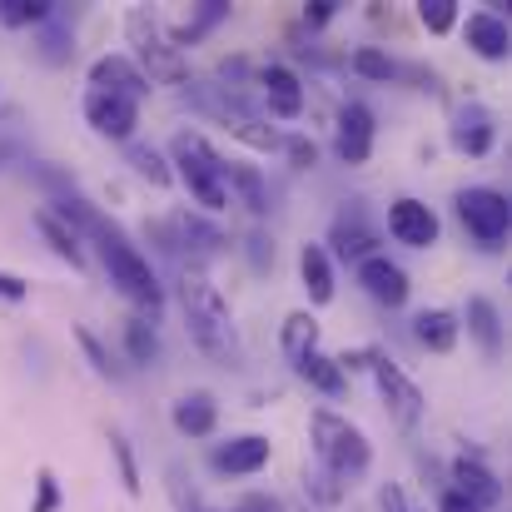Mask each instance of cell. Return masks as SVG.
Segmentation results:
<instances>
[{"label":"cell","mask_w":512,"mask_h":512,"mask_svg":"<svg viewBox=\"0 0 512 512\" xmlns=\"http://www.w3.org/2000/svg\"><path fill=\"white\" fill-rule=\"evenodd\" d=\"M284 145H289V160H294L299 170H314V160H319V145H314V140L294 135V140H284Z\"/></svg>","instance_id":"37"},{"label":"cell","mask_w":512,"mask_h":512,"mask_svg":"<svg viewBox=\"0 0 512 512\" xmlns=\"http://www.w3.org/2000/svg\"><path fill=\"white\" fill-rule=\"evenodd\" d=\"M35 224H40V234L50 239V249H55L60 259H70V269H80V264H85V254H80V234H75L55 209H35Z\"/></svg>","instance_id":"24"},{"label":"cell","mask_w":512,"mask_h":512,"mask_svg":"<svg viewBox=\"0 0 512 512\" xmlns=\"http://www.w3.org/2000/svg\"><path fill=\"white\" fill-rule=\"evenodd\" d=\"M294 368H299V378H304L309 388H319V393H329V398H339L343 388H348V373L339 368V358H329V353H319V348L304 353Z\"/></svg>","instance_id":"20"},{"label":"cell","mask_w":512,"mask_h":512,"mask_svg":"<svg viewBox=\"0 0 512 512\" xmlns=\"http://www.w3.org/2000/svg\"><path fill=\"white\" fill-rule=\"evenodd\" d=\"M453 483H458L453 493H463V498L478 503V508H493V503L503 498V483H498L478 458H458V463H453Z\"/></svg>","instance_id":"16"},{"label":"cell","mask_w":512,"mask_h":512,"mask_svg":"<svg viewBox=\"0 0 512 512\" xmlns=\"http://www.w3.org/2000/svg\"><path fill=\"white\" fill-rule=\"evenodd\" d=\"M170 155L179 165V179L184 189L204 204V209H224L229 204V184H224V160L214 155V145L194 130H179L170 140Z\"/></svg>","instance_id":"3"},{"label":"cell","mask_w":512,"mask_h":512,"mask_svg":"<svg viewBox=\"0 0 512 512\" xmlns=\"http://www.w3.org/2000/svg\"><path fill=\"white\" fill-rule=\"evenodd\" d=\"M314 453H319V463H324L334 478L363 473L368 458H373L363 428H353V423H348L343 413H334V408H319V413H314Z\"/></svg>","instance_id":"5"},{"label":"cell","mask_w":512,"mask_h":512,"mask_svg":"<svg viewBox=\"0 0 512 512\" xmlns=\"http://www.w3.org/2000/svg\"><path fill=\"white\" fill-rule=\"evenodd\" d=\"M100 259H105V269H110V284H115L130 304L150 309V319H155V314H160V304H165V289H160V279H155L150 259H145V254H140L120 229L100 239Z\"/></svg>","instance_id":"2"},{"label":"cell","mask_w":512,"mask_h":512,"mask_svg":"<svg viewBox=\"0 0 512 512\" xmlns=\"http://www.w3.org/2000/svg\"><path fill=\"white\" fill-rule=\"evenodd\" d=\"M224 15H229V5H219V0H204V10H199L194 20L174 25V50H179V45H194V40H199V35H204L209 25H219Z\"/></svg>","instance_id":"30"},{"label":"cell","mask_w":512,"mask_h":512,"mask_svg":"<svg viewBox=\"0 0 512 512\" xmlns=\"http://www.w3.org/2000/svg\"><path fill=\"white\" fill-rule=\"evenodd\" d=\"M224 184H229V194L239 189V199L254 209V214H269L274 204H269V189H264V179L254 165H224Z\"/></svg>","instance_id":"25"},{"label":"cell","mask_w":512,"mask_h":512,"mask_svg":"<svg viewBox=\"0 0 512 512\" xmlns=\"http://www.w3.org/2000/svg\"><path fill=\"white\" fill-rule=\"evenodd\" d=\"M55 15L50 0H0V20L5 25H45Z\"/></svg>","instance_id":"29"},{"label":"cell","mask_w":512,"mask_h":512,"mask_svg":"<svg viewBox=\"0 0 512 512\" xmlns=\"http://www.w3.org/2000/svg\"><path fill=\"white\" fill-rule=\"evenodd\" d=\"M170 418H174V428H179L184 438H209L214 423H219V408H214L209 393H184V398L174 403Z\"/></svg>","instance_id":"18"},{"label":"cell","mask_w":512,"mask_h":512,"mask_svg":"<svg viewBox=\"0 0 512 512\" xmlns=\"http://www.w3.org/2000/svg\"><path fill=\"white\" fill-rule=\"evenodd\" d=\"M413 339L423 343V348H433V353H448L458 343V319L448 309H423L413 319Z\"/></svg>","instance_id":"22"},{"label":"cell","mask_w":512,"mask_h":512,"mask_svg":"<svg viewBox=\"0 0 512 512\" xmlns=\"http://www.w3.org/2000/svg\"><path fill=\"white\" fill-rule=\"evenodd\" d=\"M259 85H264L269 110H274L279 120H294V115L304 110V85H299V75H294L289 65H269V70L259 75Z\"/></svg>","instance_id":"15"},{"label":"cell","mask_w":512,"mask_h":512,"mask_svg":"<svg viewBox=\"0 0 512 512\" xmlns=\"http://www.w3.org/2000/svg\"><path fill=\"white\" fill-rule=\"evenodd\" d=\"M110 453H115V463H120L125 493H140V468H135V453H130V443H125L120 433H110Z\"/></svg>","instance_id":"35"},{"label":"cell","mask_w":512,"mask_h":512,"mask_svg":"<svg viewBox=\"0 0 512 512\" xmlns=\"http://www.w3.org/2000/svg\"><path fill=\"white\" fill-rule=\"evenodd\" d=\"M368 368H373L378 393L388 398V413H393L403 428H413V423L423 418V393H418V383H413L393 358H383V353H373V358H368Z\"/></svg>","instance_id":"7"},{"label":"cell","mask_w":512,"mask_h":512,"mask_svg":"<svg viewBox=\"0 0 512 512\" xmlns=\"http://www.w3.org/2000/svg\"><path fill=\"white\" fill-rule=\"evenodd\" d=\"M219 115H224V125H229L239 140H249L254 150H279V145H284V140H279V135H274V130L259 120V115H249L239 100H224V105H219Z\"/></svg>","instance_id":"19"},{"label":"cell","mask_w":512,"mask_h":512,"mask_svg":"<svg viewBox=\"0 0 512 512\" xmlns=\"http://www.w3.org/2000/svg\"><path fill=\"white\" fill-rule=\"evenodd\" d=\"M463 35H468V45H473L483 60H508L512 30H508L503 15H493V10H473L468 25H463Z\"/></svg>","instance_id":"13"},{"label":"cell","mask_w":512,"mask_h":512,"mask_svg":"<svg viewBox=\"0 0 512 512\" xmlns=\"http://www.w3.org/2000/svg\"><path fill=\"white\" fill-rule=\"evenodd\" d=\"M174 234H179V244H184V249H189V239H194V249H199V254H214V249L224 244V234H219V229H209L199 214H174Z\"/></svg>","instance_id":"28"},{"label":"cell","mask_w":512,"mask_h":512,"mask_svg":"<svg viewBox=\"0 0 512 512\" xmlns=\"http://www.w3.org/2000/svg\"><path fill=\"white\" fill-rule=\"evenodd\" d=\"M269 463V438H259V433H244V438H229L224 448H214V468L219 473H259Z\"/></svg>","instance_id":"14"},{"label":"cell","mask_w":512,"mask_h":512,"mask_svg":"<svg viewBox=\"0 0 512 512\" xmlns=\"http://www.w3.org/2000/svg\"><path fill=\"white\" fill-rule=\"evenodd\" d=\"M319 348V324H314V314H289L284 319V353L299 363L304 353H314Z\"/></svg>","instance_id":"27"},{"label":"cell","mask_w":512,"mask_h":512,"mask_svg":"<svg viewBox=\"0 0 512 512\" xmlns=\"http://www.w3.org/2000/svg\"><path fill=\"white\" fill-rule=\"evenodd\" d=\"M125 30H130L135 55L145 60L140 75H145L150 85H184V80H189L184 50H174V40L160 30V20H155L150 10H130V15H125Z\"/></svg>","instance_id":"4"},{"label":"cell","mask_w":512,"mask_h":512,"mask_svg":"<svg viewBox=\"0 0 512 512\" xmlns=\"http://www.w3.org/2000/svg\"><path fill=\"white\" fill-rule=\"evenodd\" d=\"M234 512H284V503H279V498H264V493H249Z\"/></svg>","instance_id":"41"},{"label":"cell","mask_w":512,"mask_h":512,"mask_svg":"<svg viewBox=\"0 0 512 512\" xmlns=\"http://www.w3.org/2000/svg\"><path fill=\"white\" fill-rule=\"evenodd\" d=\"M85 120H90L95 135H105V140H130L135 125H140V105L125 100V95H110V90H90V95H85Z\"/></svg>","instance_id":"8"},{"label":"cell","mask_w":512,"mask_h":512,"mask_svg":"<svg viewBox=\"0 0 512 512\" xmlns=\"http://www.w3.org/2000/svg\"><path fill=\"white\" fill-rule=\"evenodd\" d=\"M458 214H463L468 234H473L483 249H498V244L508 239V224H512L508 194H498V189H488V184H473V189L458 194Z\"/></svg>","instance_id":"6"},{"label":"cell","mask_w":512,"mask_h":512,"mask_svg":"<svg viewBox=\"0 0 512 512\" xmlns=\"http://www.w3.org/2000/svg\"><path fill=\"white\" fill-rule=\"evenodd\" d=\"M334 244H339L343 259H358V264H363L378 239H373V229H363V219L353 214V219H339V224H334Z\"/></svg>","instance_id":"26"},{"label":"cell","mask_w":512,"mask_h":512,"mask_svg":"<svg viewBox=\"0 0 512 512\" xmlns=\"http://www.w3.org/2000/svg\"><path fill=\"white\" fill-rule=\"evenodd\" d=\"M438 512H483L478 503H468L463 493H443V503H438Z\"/></svg>","instance_id":"42"},{"label":"cell","mask_w":512,"mask_h":512,"mask_svg":"<svg viewBox=\"0 0 512 512\" xmlns=\"http://www.w3.org/2000/svg\"><path fill=\"white\" fill-rule=\"evenodd\" d=\"M125 348H130V358H135V363H150V358L160 353L155 324H150V319H130V324H125Z\"/></svg>","instance_id":"31"},{"label":"cell","mask_w":512,"mask_h":512,"mask_svg":"<svg viewBox=\"0 0 512 512\" xmlns=\"http://www.w3.org/2000/svg\"><path fill=\"white\" fill-rule=\"evenodd\" d=\"M90 90H110V95H125V100L140 105V95L150 90V80H145L125 55H100V60L90 65Z\"/></svg>","instance_id":"12"},{"label":"cell","mask_w":512,"mask_h":512,"mask_svg":"<svg viewBox=\"0 0 512 512\" xmlns=\"http://www.w3.org/2000/svg\"><path fill=\"white\" fill-rule=\"evenodd\" d=\"M418 15H423V25H428L433 35H443V30H453L458 5H453V0H423V5H418Z\"/></svg>","instance_id":"34"},{"label":"cell","mask_w":512,"mask_h":512,"mask_svg":"<svg viewBox=\"0 0 512 512\" xmlns=\"http://www.w3.org/2000/svg\"><path fill=\"white\" fill-rule=\"evenodd\" d=\"M130 165L145 174L150 184H170V170H165V160H160V150H150V145H130Z\"/></svg>","instance_id":"33"},{"label":"cell","mask_w":512,"mask_h":512,"mask_svg":"<svg viewBox=\"0 0 512 512\" xmlns=\"http://www.w3.org/2000/svg\"><path fill=\"white\" fill-rule=\"evenodd\" d=\"M60 508V488H55V473H40V503L30 512H55Z\"/></svg>","instance_id":"38"},{"label":"cell","mask_w":512,"mask_h":512,"mask_svg":"<svg viewBox=\"0 0 512 512\" xmlns=\"http://www.w3.org/2000/svg\"><path fill=\"white\" fill-rule=\"evenodd\" d=\"M388 234L408 249H428V244H438V214L423 199H393L388 204Z\"/></svg>","instance_id":"9"},{"label":"cell","mask_w":512,"mask_h":512,"mask_svg":"<svg viewBox=\"0 0 512 512\" xmlns=\"http://www.w3.org/2000/svg\"><path fill=\"white\" fill-rule=\"evenodd\" d=\"M453 145L463 155H488L493 150V115L483 105H463L453 120Z\"/></svg>","instance_id":"17"},{"label":"cell","mask_w":512,"mask_h":512,"mask_svg":"<svg viewBox=\"0 0 512 512\" xmlns=\"http://www.w3.org/2000/svg\"><path fill=\"white\" fill-rule=\"evenodd\" d=\"M468 329H473V339L483 343V353L488 358H498L503 353V319H498V309H493V299H468Z\"/></svg>","instance_id":"23"},{"label":"cell","mask_w":512,"mask_h":512,"mask_svg":"<svg viewBox=\"0 0 512 512\" xmlns=\"http://www.w3.org/2000/svg\"><path fill=\"white\" fill-rule=\"evenodd\" d=\"M334 10H339V0H309V10H304V15H309V25H329V20H334Z\"/></svg>","instance_id":"40"},{"label":"cell","mask_w":512,"mask_h":512,"mask_svg":"<svg viewBox=\"0 0 512 512\" xmlns=\"http://www.w3.org/2000/svg\"><path fill=\"white\" fill-rule=\"evenodd\" d=\"M75 339H80V348L90 353V363H95V373H105V378H120V368H115V358L105 353V343L95 339L90 329H75Z\"/></svg>","instance_id":"36"},{"label":"cell","mask_w":512,"mask_h":512,"mask_svg":"<svg viewBox=\"0 0 512 512\" xmlns=\"http://www.w3.org/2000/svg\"><path fill=\"white\" fill-rule=\"evenodd\" d=\"M368 155H373V110L363 100H348L339 110V160L363 165Z\"/></svg>","instance_id":"11"},{"label":"cell","mask_w":512,"mask_h":512,"mask_svg":"<svg viewBox=\"0 0 512 512\" xmlns=\"http://www.w3.org/2000/svg\"><path fill=\"white\" fill-rule=\"evenodd\" d=\"M179 299H184V319H189L194 343H199L209 358H219V363L234 368V363H239V334H234V314H229L219 284H214L199 264H184V274H179Z\"/></svg>","instance_id":"1"},{"label":"cell","mask_w":512,"mask_h":512,"mask_svg":"<svg viewBox=\"0 0 512 512\" xmlns=\"http://www.w3.org/2000/svg\"><path fill=\"white\" fill-rule=\"evenodd\" d=\"M353 70H358V75H368V80H393V75H398V65H393L383 50H373V45L353 50Z\"/></svg>","instance_id":"32"},{"label":"cell","mask_w":512,"mask_h":512,"mask_svg":"<svg viewBox=\"0 0 512 512\" xmlns=\"http://www.w3.org/2000/svg\"><path fill=\"white\" fill-rule=\"evenodd\" d=\"M25 294H30V284H25V279H15V274H5V269H0V299H10V304H20V299H25Z\"/></svg>","instance_id":"39"},{"label":"cell","mask_w":512,"mask_h":512,"mask_svg":"<svg viewBox=\"0 0 512 512\" xmlns=\"http://www.w3.org/2000/svg\"><path fill=\"white\" fill-rule=\"evenodd\" d=\"M299 274H304V289H309L314 304H329V299H334V264H329V254H324L319 244H304Z\"/></svg>","instance_id":"21"},{"label":"cell","mask_w":512,"mask_h":512,"mask_svg":"<svg viewBox=\"0 0 512 512\" xmlns=\"http://www.w3.org/2000/svg\"><path fill=\"white\" fill-rule=\"evenodd\" d=\"M358 284H363V294L378 299L383 309H398V304L408 299V274H403L388 254H368V259L358 264Z\"/></svg>","instance_id":"10"}]
</instances>
